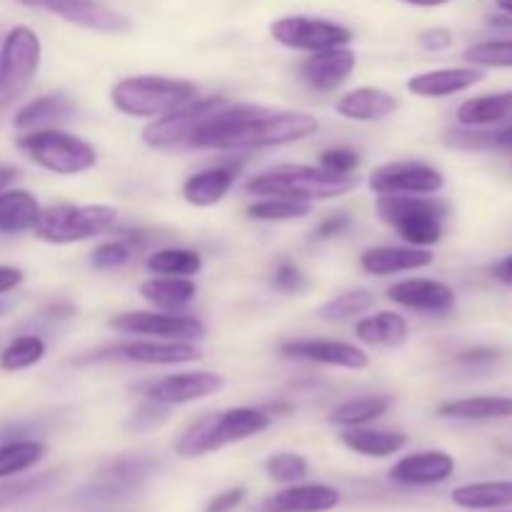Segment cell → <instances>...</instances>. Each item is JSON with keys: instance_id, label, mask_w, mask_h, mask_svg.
Wrapping results in <instances>:
<instances>
[{"instance_id": "6da1fadb", "label": "cell", "mask_w": 512, "mask_h": 512, "mask_svg": "<svg viewBox=\"0 0 512 512\" xmlns=\"http://www.w3.org/2000/svg\"><path fill=\"white\" fill-rule=\"evenodd\" d=\"M315 115L303 110H275L265 105L230 103L213 110L190 135L188 148L245 153V150L283 148L318 133Z\"/></svg>"}, {"instance_id": "7a4b0ae2", "label": "cell", "mask_w": 512, "mask_h": 512, "mask_svg": "<svg viewBox=\"0 0 512 512\" xmlns=\"http://www.w3.org/2000/svg\"><path fill=\"white\" fill-rule=\"evenodd\" d=\"M358 188V175H333L318 165L280 163L245 183V193L255 198H290L303 203L333 200Z\"/></svg>"}, {"instance_id": "3957f363", "label": "cell", "mask_w": 512, "mask_h": 512, "mask_svg": "<svg viewBox=\"0 0 512 512\" xmlns=\"http://www.w3.org/2000/svg\"><path fill=\"white\" fill-rule=\"evenodd\" d=\"M273 425V415L265 408H228L193 420L175 443L180 458H203L228 445L243 443L265 433Z\"/></svg>"}, {"instance_id": "277c9868", "label": "cell", "mask_w": 512, "mask_h": 512, "mask_svg": "<svg viewBox=\"0 0 512 512\" xmlns=\"http://www.w3.org/2000/svg\"><path fill=\"white\" fill-rule=\"evenodd\" d=\"M198 85L168 75H128L110 88V103L125 118L155 120L193 103Z\"/></svg>"}, {"instance_id": "5b68a950", "label": "cell", "mask_w": 512, "mask_h": 512, "mask_svg": "<svg viewBox=\"0 0 512 512\" xmlns=\"http://www.w3.org/2000/svg\"><path fill=\"white\" fill-rule=\"evenodd\" d=\"M375 210L405 245L415 248L438 245L445 235V218L450 215V205L435 195H378Z\"/></svg>"}, {"instance_id": "8992f818", "label": "cell", "mask_w": 512, "mask_h": 512, "mask_svg": "<svg viewBox=\"0 0 512 512\" xmlns=\"http://www.w3.org/2000/svg\"><path fill=\"white\" fill-rule=\"evenodd\" d=\"M15 148L30 163H35L38 168L48 170L53 175H63V178L83 175L98 165V150H95V145L63 128L25 130L15 140Z\"/></svg>"}, {"instance_id": "52a82bcc", "label": "cell", "mask_w": 512, "mask_h": 512, "mask_svg": "<svg viewBox=\"0 0 512 512\" xmlns=\"http://www.w3.org/2000/svg\"><path fill=\"white\" fill-rule=\"evenodd\" d=\"M115 225H118V210L113 205L58 203L40 210L33 233L43 243L75 245L110 233Z\"/></svg>"}, {"instance_id": "ba28073f", "label": "cell", "mask_w": 512, "mask_h": 512, "mask_svg": "<svg viewBox=\"0 0 512 512\" xmlns=\"http://www.w3.org/2000/svg\"><path fill=\"white\" fill-rule=\"evenodd\" d=\"M43 63L40 35L28 25H15L0 40V113L8 110L38 75Z\"/></svg>"}, {"instance_id": "9c48e42d", "label": "cell", "mask_w": 512, "mask_h": 512, "mask_svg": "<svg viewBox=\"0 0 512 512\" xmlns=\"http://www.w3.org/2000/svg\"><path fill=\"white\" fill-rule=\"evenodd\" d=\"M270 35L283 48L300 50V53H320L353 43V30L315 15H283L270 23Z\"/></svg>"}, {"instance_id": "30bf717a", "label": "cell", "mask_w": 512, "mask_h": 512, "mask_svg": "<svg viewBox=\"0 0 512 512\" xmlns=\"http://www.w3.org/2000/svg\"><path fill=\"white\" fill-rule=\"evenodd\" d=\"M113 330L123 335H138V338L155 340H183V343H198L208 335V328L195 315L168 313V310H128L108 320Z\"/></svg>"}, {"instance_id": "8fae6325", "label": "cell", "mask_w": 512, "mask_h": 512, "mask_svg": "<svg viewBox=\"0 0 512 512\" xmlns=\"http://www.w3.org/2000/svg\"><path fill=\"white\" fill-rule=\"evenodd\" d=\"M95 363L103 360H115V363L130 365H155V368H180L200 360V348L195 343H183V340H155L138 338L125 340V343L108 345L93 353Z\"/></svg>"}, {"instance_id": "7c38bea8", "label": "cell", "mask_w": 512, "mask_h": 512, "mask_svg": "<svg viewBox=\"0 0 512 512\" xmlns=\"http://www.w3.org/2000/svg\"><path fill=\"white\" fill-rule=\"evenodd\" d=\"M368 188L375 195H438L445 175L423 160H393L368 175Z\"/></svg>"}, {"instance_id": "4fadbf2b", "label": "cell", "mask_w": 512, "mask_h": 512, "mask_svg": "<svg viewBox=\"0 0 512 512\" xmlns=\"http://www.w3.org/2000/svg\"><path fill=\"white\" fill-rule=\"evenodd\" d=\"M15 3L33 10H45L75 28L93 30V33L120 35L133 28L128 15L100 3V0H15Z\"/></svg>"}, {"instance_id": "5bb4252c", "label": "cell", "mask_w": 512, "mask_h": 512, "mask_svg": "<svg viewBox=\"0 0 512 512\" xmlns=\"http://www.w3.org/2000/svg\"><path fill=\"white\" fill-rule=\"evenodd\" d=\"M223 95H208V98H195L193 103L183 105V108L173 110V113L163 115V118L150 120L148 128L143 130V140L148 148L153 150H175L188 148L190 135L195 133L200 123L213 113L218 105H223Z\"/></svg>"}, {"instance_id": "9a60e30c", "label": "cell", "mask_w": 512, "mask_h": 512, "mask_svg": "<svg viewBox=\"0 0 512 512\" xmlns=\"http://www.w3.org/2000/svg\"><path fill=\"white\" fill-rule=\"evenodd\" d=\"M225 388V378L210 370H180V373L163 375L158 380H148L143 385L145 400L165 405V408H178V405L198 403V400L218 395Z\"/></svg>"}, {"instance_id": "2e32d148", "label": "cell", "mask_w": 512, "mask_h": 512, "mask_svg": "<svg viewBox=\"0 0 512 512\" xmlns=\"http://www.w3.org/2000/svg\"><path fill=\"white\" fill-rule=\"evenodd\" d=\"M280 355L288 360L328 365L340 370H365L370 365V355L360 345L345 340L328 338H290L280 343Z\"/></svg>"}, {"instance_id": "e0dca14e", "label": "cell", "mask_w": 512, "mask_h": 512, "mask_svg": "<svg viewBox=\"0 0 512 512\" xmlns=\"http://www.w3.org/2000/svg\"><path fill=\"white\" fill-rule=\"evenodd\" d=\"M390 303L425 315H448L458 305V293L443 280L408 278L388 288Z\"/></svg>"}, {"instance_id": "ac0fdd59", "label": "cell", "mask_w": 512, "mask_h": 512, "mask_svg": "<svg viewBox=\"0 0 512 512\" xmlns=\"http://www.w3.org/2000/svg\"><path fill=\"white\" fill-rule=\"evenodd\" d=\"M355 65H358V55L350 50V45H343V48L308 53V58L300 63L298 73L308 88L318 90V93H335L348 83Z\"/></svg>"}, {"instance_id": "d6986e66", "label": "cell", "mask_w": 512, "mask_h": 512, "mask_svg": "<svg viewBox=\"0 0 512 512\" xmlns=\"http://www.w3.org/2000/svg\"><path fill=\"white\" fill-rule=\"evenodd\" d=\"M455 458L445 450H420V453L403 455L390 468L388 478L405 488H430L453 478Z\"/></svg>"}, {"instance_id": "ffe728a7", "label": "cell", "mask_w": 512, "mask_h": 512, "mask_svg": "<svg viewBox=\"0 0 512 512\" xmlns=\"http://www.w3.org/2000/svg\"><path fill=\"white\" fill-rule=\"evenodd\" d=\"M483 80V68H475V65H455V68H435L410 75L405 88H408V93L418 95V98L438 100L465 93V90L475 88V85H480Z\"/></svg>"}, {"instance_id": "44dd1931", "label": "cell", "mask_w": 512, "mask_h": 512, "mask_svg": "<svg viewBox=\"0 0 512 512\" xmlns=\"http://www.w3.org/2000/svg\"><path fill=\"white\" fill-rule=\"evenodd\" d=\"M435 255L430 248H415V245H375L360 253V268L375 278L388 275L415 273V270L430 268Z\"/></svg>"}, {"instance_id": "7402d4cb", "label": "cell", "mask_w": 512, "mask_h": 512, "mask_svg": "<svg viewBox=\"0 0 512 512\" xmlns=\"http://www.w3.org/2000/svg\"><path fill=\"white\" fill-rule=\"evenodd\" d=\"M400 108V100L390 90L375 88V85H360L340 95L335 103V113L353 123H375L385 120Z\"/></svg>"}, {"instance_id": "603a6c76", "label": "cell", "mask_w": 512, "mask_h": 512, "mask_svg": "<svg viewBox=\"0 0 512 512\" xmlns=\"http://www.w3.org/2000/svg\"><path fill=\"white\" fill-rule=\"evenodd\" d=\"M235 178H238V165L233 163H220L198 170V173L188 175L183 183L185 203L193 205V208H213V205L223 203L225 195L233 190Z\"/></svg>"}, {"instance_id": "cb8c5ba5", "label": "cell", "mask_w": 512, "mask_h": 512, "mask_svg": "<svg viewBox=\"0 0 512 512\" xmlns=\"http://www.w3.org/2000/svg\"><path fill=\"white\" fill-rule=\"evenodd\" d=\"M155 470L153 458H143V455H123L115 458L113 463L105 465L100 470V483L90 488L93 498H120L123 493H130L135 485L143 483L150 473Z\"/></svg>"}, {"instance_id": "d4e9b609", "label": "cell", "mask_w": 512, "mask_h": 512, "mask_svg": "<svg viewBox=\"0 0 512 512\" xmlns=\"http://www.w3.org/2000/svg\"><path fill=\"white\" fill-rule=\"evenodd\" d=\"M340 505V493L323 483H293L268 500V512H328Z\"/></svg>"}, {"instance_id": "484cf974", "label": "cell", "mask_w": 512, "mask_h": 512, "mask_svg": "<svg viewBox=\"0 0 512 512\" xmlns=\"http://www.w3.org/2000/svg\"><path fill=\"white\" fill-rule=\"evenodd\" d=\"M78 110L73 98L65 93H45L28 100L23 108L15 113L13 125L18 130H38V128H58V123L70 120Z\"/></svg>"}, {"instance_id": "4316f807", "label": "cell", "mask_w": 512, "mask_h": 512, "mask_svg": "<svg viewBox=\"0 0 512 512\" xmlns=\"http://www.w3.org/2000/svg\"><path fill=\"white\" fill-rule=\"evenodd\" d=\"M138 295L153 310L180 313L198 298V285L193 278H170V275H153L138 285Z\"/></svg>"}, {"instance_id": "83f0119b", "label": "cell", "mask_w": 512, "mask_h": 512, "mask_svg": "<svg viewBox=\"0 0 512 512\" xmlns=\"http://www.w3.org/2000/svg\"><path fill=\"white\" fill-rule=\"evenodd\" d=\"M410 323L395 310H378L358 318L355 338L370 348H400L408 340Z\"/></svg>"}, {"instance_id": "f1b7e54d", "label": "cell", "mask_w": 512, "mask_h": 512, "mask_svg": "<svg viewBox=\"0 0 512 512\" xmlns=\"http://www.w3.org/2000/svg\"><path fill=\"white\" fill-rule=\"evenodd\" d=\"M440 418L468 420V423H488V420L512 418L510 395H473V398L448 400L438 408Z\"/></svg>"}, {"instance_id": "f546056e", "label": "cell", "mask_w": 512, "mask_h": 512, "mask_svg": "<svg viewBox=\"0 0 512 512\" xmlns=\"http://www.w3.org/2000/svg\"><path fill=\"white\" fill-rule=\"evenodd\" d=\"M40 203L30 190H0V235H20L35 228L40 218Z\"/></svg>"}, {"instance_id": "4dcf8cb0", "label": "cell", "mask_w": 512, "mask_h": 512, "mask_svg": "<svg viewBox=\"0 0 512 512\" xmlns=\"http://www.w3.org/2000/svg\"><path fill=\"white\" fill-rule=\"evenodd\" d=\"M340 440H343L345 448L365 455V458H390V455H398L408 445V435L400 433V430H380L370 428V425L345 428Z\"/></svg>"}, {"instance_id": "1f68e13d", "label": "cell", "mask_w": 512, "mask_h": 512, "mask_svg": "<svg viewBox=\"0 0 512 512\" xmlns=\"http://www.w3.org/2000/svg\"><path fill=\"white\" fill-rule=\"evenodd\" d=\"M455 115H458V123L468 128H488V125L512 120V90L465 100Z\"/></svg>"}, {"instance_id": "d6a6232c", "label": "cell", "mask_w": 512, "mask_h": 512, "mask_svg": "<svg viewBox=\"0 0 512 512\" xmlns=\"http://www.w3.org/2000/svg\"><path fill=\"white\" fill-rule=\"evenodd\" d=\"M453 503L465 510H503L512 508V480H485V483L460 485L450 493Z\"/></svg>"}, {"instance_id": "836d02e7", "label": "cell", "mask_w": 512, "mask_h": 512, "mask_svg": "<svg viewBox=\"0 0 512 512\" xmlns=\"http://www.w3.org/2000/svg\"><path fill=\"white\" fill-rule=\"evenodd\" d=\"M393 408V398L390 395H363V398H350L333 408L328 423L335 428H360V425H370L375 420L383 418L388 410Z\"/></svg>"}, {"instance_id": "e575fe53", "label": "cell", "mask_w": 512, "mask_h": 512, "mask_svg": "<svg viewBox=\"0 0 512 512\" xmlns=\"http://www.w3.org/2000/svg\"><path fill=\"white\" fill-rule=\"evenodd\" d=\"M145 268L150 275H170V278H193L203 270V255L190 248H160L148 255Z\"/></svg>"}, {"instance_id": "d590c367", "label": "cell", "mask_w": 512, "mask_h": 512, "mask_svg": "<svg viewBox=\"0 0 512 512\" xmlns=\"http://www.w3.org/2000/svg\"><path fill=\"white\" fill-rule=\"evenodd\" d=\"M48 455L45 443L33 438H13L0 443V480L35 468Z\"/></svg>"}, {"instance_id": "8d00e7d4", "label": "cell", "mask_w": 512, "mask_h": 512, "mask_svg": "<svg viewBox=\"0 0 512 512\" xmlns=\"http://www.w3.org/2000/svg\"><path fill=\"white\" fill-rule=\"evenodd\" d=\"M313 213V203L290 198H255L245 208V215L258 223H288V220H303Z\"/></svg>"}, {"instance_id": "74e56055", "label": "cell", "mask_w": 512, "mask_h": 512, "mask_svg": "<svg viewBox=\"0 0 512 512\" xmlns=\"http://www.w3.org/2000/svg\"><path fill=\"white\" fill-rule=\"evenodd\" d=\"M45 353H48V345H45L40 335H18V338H13L0 350V370H5V373L28 370L38 365L45 358Z\"/></svg>"}, {"instance_id": "f35d334b", "label": "cell", "mask_w": 512, "mask_h": 512, "mask_svg": "<svg viewBox=\"0 0 512 512\" xmlns=\"http://www.w3.org/2000/svg\"><path fill=\"white\" fill-rule=\"evenodd\" d=\"M375 305L373 290L368 288H353L345 290V293L330 298L323 308L318 310V315L328 323H345V320L363 318L365 313H370Z\"/></svg>"}, {"instance_id": "ab89813d", "label": "cell", "mask_w": 512, "mask_h": 512, "mask_svg": "<svg viewBox=\"0 0 512 512\" xmlns=\"http://www.w3.org/2000/svg\"><path fill=\"white\" fill-rule=\"evenodd\" d=\"M265 473H268L270 480L280 485H293L303 483L310 473V463L305 455L300 453H273L268 460H265Z\"/></svg>"}, {"instance_id": "60d3db41", "label": "cell", "mask_w": 512, "mask_h": 512, "mask_svg": "<svg viewBox=\"0 0 512 512\" xmlns=\"http://www.w3.org/2000/svg\"><path fill=\"white\" fill-rule=\"evenodd\" d=\"M55 480H58L55 473L33 475V478L23 480H5V483H0V510L23 503V500L33 498V495L45 493L48 488H53Z\"/></svg>"}, {"instance_id": "b9f144b4", "label": "cell", "mask_w": 512, "mask_h": 512, "mask_svg": "<svg viewBox=\"0 0 512 512\" xmlns=\"http://www.w3.org/2000/svg\"><path fill=\"white\" fill-rule=\"evenodd\" d=\"M465 60L475 68H512V38L483 40L465 50Z\"/></svg>"}, {"instance_id": "7bdbcfd3", "label": "cell", "mask_w": 512, "mask_h": 512, "mask_svg": "<svg viewBox=\"0 0 512 512\" xmlns=\"http://www.w3.org/2000/svg\"><path fill=\"white\" fill-rule=\"evenodd\" d=\"M130 260H133V243H130V240H125L123 235H120V238L103 240V243L95 245L93 253H90L88 263H90V268L105 273V270L125 268Z\"/></svg>"}, {"instance_id": "ee69618b", "label": "cell", "mask_w": 512, "mask_h": 512, "mask_svg": "<svg viewBox=\"0 0 512 512\" xmlns=\"http://www.w3.org/2000/svg\"><path fill=\"white\" fill-rule=\"evenodd\" d=\"M360 163H363V155L353 148H328L320 153L318 168L328 170L333 175H355L358 173Z\"/></svg>"}, {"instance_id": "f6af8a7d", "label": "cell", "mask_w": 512, "mask_h": 512, "mask_svg": "<svg viewBox=\"0 0 512 512\" xmlns=\"http://www.w3.org/2000/svg\"><path fill=\"white\" fill-rule=\"evenodd\" d=\"M445 143L463 150H488V148H495V133L460 125L458 130H450V133L445 135Z\"/></svg>"}, {"instance_id": "bcb514c9", "label": "cell", "mask_w": 512, "mask_h": 512, "mask_svg": "<svg viewBox=\"0 0 512 512\" xmlns=\"http://www.w3.org/2000/svg\"><path fill=\"white\" fill-rule=\"evenodd\" d=\"M270 283H273L275 290H280V293L285 295H300L303 290H308V278L303 275V270L295 263H288V260H283V263L275 268Z\"/></svg>"}, {"instance_id": "7dc6e473", "label": "cell", "mask_w": 512, "mask_h": 512, "mask_svg": "<svg viewBox=\"0 0 512 512\" xmlns=\"http://www.w3.org/2000/svg\"><path fill=\"white\" fill-rule=\"evenodd\" d=\"M168 415H170V408L153 403V400H145V403L130 415L128 430H133V433H145V430L160 428V425L168 420Z\"/></svg>"}, {"instance_id": "c3c4849f", "label": "cell", "mask_w": 512, "mask_h": 512, "mask_svg": "<svg viewBox=\"0 0 512 512\" xmlns=\"http://www.w3.org/2000/svg\"><path fill=\"white\" fill-rule=\"evenodd\" d=\"M350 225H353V220H350L348 213L328 215V218H325L323 223H320L318 228L313 230V240H318V243H325V240L340 238V235L348 233Z\"/></svg>"}, {"instance_id": "681fc988", "label": "cell", "mask_w": 512, "mask_h": 512, "mask_svg": "<svg viewBox=\"0 0 512 512\" xmlns=\"http://www.w3.org/2000/svg\"><path fill=\"white\" fill-rule=\"evenodd\" d=\"M418 43L428 53H443V50H448L453 45V33L448 28H428L420 33Z\"/></svg>"}, {"instance_id": "f907efd6", "label": "cell", "mask_w": 512, "mask_h": 512, "mask_svg": "<svg viewBox=\"0 0 512 512\" xmlns=\"http://www.w3.org/2000/svg\"><path fill=\"white\" fill-rule=\"evenodd\" d=\"M245 495H248V490L245 488L223 490V493H218L213 500H210L205 512H233L235 508H240V505H243Z\"/></svg>"}, {"instance_id": "816d5d0a", "label": "cell", "mask_w": 512, "mask_h": 512, "mask_svg": "<svg viewBox=\"0 0 512 512\" xmlns=\"http://www.w3.org/2000/svg\"><path fill=\"white\" fill-rule=\"evenodd\" d=\"M498 358H500V350H493V348H473V350H465V353H458V363L468 365V368L490 365Z\"/></svg>"}, {"instance_id": "f5cc1de1", "label": "cell", "mask_w": 512, "mask_h": 512, "mask_svg": "<svg viewBox=\"0 0 512 512\" xmlns=\"http://www.w3.org/2000/svg\"><path fill=\"white\" fill-rule=\"evenodd\" d=\"M25 273L20 268H13V265H0V295L13 293L18 285H23Z\"/></svg>"}, {"instance_id": "db71d44e", "label": "cell", "mask_w": 512, "mask_h": 512, "mask_svg": "<svg viewBox=\"0 0 512 512\" xmlns=\"http://www.w3.org/2000/svg\"><path fill=\"white\" fill-rule=\"evenodd\" d=\"M43 315L48 320H70L75 315V308L70 303H55L50 308H45Z\"/></svg>"}, {"instance_id": "11a10c76", "label": "cell", "mask_w": 512, "mask_h": 512, "mask_svg": "<svg viewBox=\"0 0 512 512\" xmlns=\"http://www.w3.org/2000/svg\"><path fill=\"white\" fill-rule=\"evenodd\" d=\"M493 275L500 280V283L512 285V255H508V258H503L500 263L493 265Z\"/></svg>"}, {"instance_id": "9f6ffc18", "label": "cell", "mask_w": 512, "mask_h": 512, "mask_svg": "<svg viewBox=\"0 0 512 512\" xmlns=\"http://www.w3.org/2000/svg\"><path fill=\"white\" fill-rule=\"evenodd\" d=\"M18 178V168H13V165H0V190L10 188V183Z\"/></svg>"}, {"instance_id": "6f0895ef", "label": "cell", "mask_w": 512, "mask_h": 512, "mask_svg": "<svg viewBox=\"0 0 512 512\" xmlns=\"http://www.w3.org/2000/svg\"><path fill=\"white\" fill-rule=\"evenodd\" d=\"M405 5H413V8H443V5L453 3V0H400Z\"/></svg>"}, {"instance_id": "680465c9", "label": "cell", "mask_w": 512, "mask_h": 512, "mask_svg": "<svg viewBox=\"0 0 512 512\" xmlns=\"http://www.w3.org/2000/svg\"><path fill=\"white\" fill-rule=\"evenodd\" d=\"M495 148L512 150V125H510V128L498 130V133H495Z\"/></svg>"}, {"instance_id": "91938a15", "label": "cell", "mask_w": 512, "mask_h": 512, "mask_svg": "<svg viewBox=\"0 0 512 512\" xmlns=\"http://www.w3.org/2000/svg\"><path fill=\"white\" fill-rule=\"evenodd\" d=\"M495 5H498L500 13L510 15V18H512V0H495Z\"/></svg>"}, {"instance_id": "94428289", "label": "cell", "mask_w": 512, "mask_h": 512, "mask_svg": "<svg viewBox=\"0 0 512 512\" xmlns=\"http://www.w3.org/2000/svg\"><path fill=\"white\" fill-rule=\"evenodd\" d=\"M10 308H13V303H10V300L5 298V295H0V315H5V313H8Z\"/></svg>"}]
</instances>
